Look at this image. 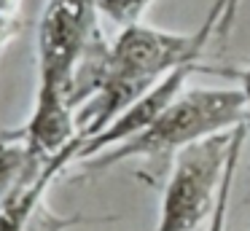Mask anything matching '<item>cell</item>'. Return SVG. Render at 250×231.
<instances>
[{"label":"cell","mask_w":250,"mask_h":231,"mask_svg":"<svg viewBox=\"0 0 250 231\" xmlns=\"http://www.w3.org/2000/svg\"><path fill=\"white\" fill-rule=\"evenodd\" d=\"M212 30L215 24L207 16L199 30L188 35L143 21L121 27L113 43H105L103 35H97L78 64L70 89L78 137L89 140L100 134L164 75L183 64H194L212 38Z\"/></svg>","instance_id":"cell-1"},{"label":"cell","mask_w":250,"mask_h":231,"mask_svg":"<svg viewBox=\"0 0 250 231\" xmlns=\"http://www.w3.org/2000/svg\"><path fill=\"white\" fill-rule=\"evenodd\" d=\"M248 121L239 89H183L140 134L89 159V169H108L126 159H175L183 148Z\"/></svg>","instance_id":"cell-2"},{"label":"cell","mask_w":250,"mask_h":231,"mask_svg":"<svg viewBox=\"0 0 250 231\" xmlns=\"http://www.w3.org/2000/svg\"><path fill=\"white\" fill-rule=\"evenodd\" d=\"M248 132L250 124H239L237 129L205 137L175 156L153 231H196L207 223L226 180L229 164L245 145Z\"/></svg>","instance_id":"cell-3"},{"label":"cell","mask_w":250,"mask_h":231,"mask_svg":"<svg viewBox=\"0 0 250 231\" xmlns=\"http://www.w3.org/2000/svg\"><path fill=\"white\" fill-rule=\"evenodd\" d=\"M196 67H199L196 62L194 64H183V67L172 70L169 75H164L153 89H148L140 100L132 102V105L126 107L121 116H116L100 134H94V137H89V140H81L73 161H89L97 153H103V150L113 148V145H119V143H124V140L140 134L143 129H148L164 110H167L169 102L186 89V81H188V75L194 73Z\"/></svg>","instance_id":"cell-4"},{"label":"cell","mask_w":250,"mask_h":231,"mask_svg":"<svg viewBox=\"0 0 250 231\" xmlns=\"http://www.w3.org/2000/svg\"><path fill=\"white\" fill-rule=\"evenodd\" d=\"M94 3H97V11L105 19H110L119 27H126L140 21L153 0H94Z\"/></svg>","instance_id":"cell-5"},{"label":"cell","mask_w":250,"mask_h":231,"mask_svg":"<svg viewBox=\"0 0 250 231\" xmlns=\"http://www.w3.org/2000/svg\"><path fill=\"white\" fill-rule=\"evenodd\" d=\"M245 148V145H242ZM242 148L234 153L231 164H229V172H226V180L221 186V193H218V202L212 207L210 218H207V226L205 231H229V199H231V188H234V177H237V167H239V159H242Z\"/></svg>","instance_id":"cell-6"},{"label":"cell","mask_w":250,"mask_h":231,"mask_svg":"<svg viewBox=\"0 0 250 231\" xmlns=\"http://www.w3.org/2000/svg\"><path fill=\"white\" fill-rule=\"evenodd\" d=\"M239 5H242V0H215L212 3L207 16L215 21V30H212L215 38H226L231 32L234 21H237V14H239Z\"/></svg>","instance_id":"cell-7"},{"label":"cell","mask_w":250,"mask_h":231,"mask_svg":"<svg viewBox=\"0 0 250 231\" xmlns=\"http://www.w3.org/2000/svg\"><path fill=\"white\" fill-rule=\"evenodd\" d=\"M17 32H19V16L0 11V51H3V46H6L8 41L17 38Z\"/></svg>","instance_id":"cell-8"},{"label":"cell","mask_w":250,"mask_h":231,"mask_svg":"<svg viewBox=\"0 0 250 231\" xmlns=\"http://www.w3.org/2000/svg\"><path fill=\"white\" fill-rule=\"evenodd\" d=\"M237 78H239V91H242V97H245V107H248V121H250V67L239 70Z\"/></svg>","instance_id":"cell-9"},{"label":"cell","mask_w":250,"mask_h":231,"mask_svg":"<svg viewBox=\"0 0 250 231\" xmlns=\"http://www.w3.org/2000/svg\"><path fill=\"white\" fill-rule=\"evenodd\" d=\"M0 54H3V51H0Z\"/></svg>","instance_id":"cell-10"}]
</instances>
